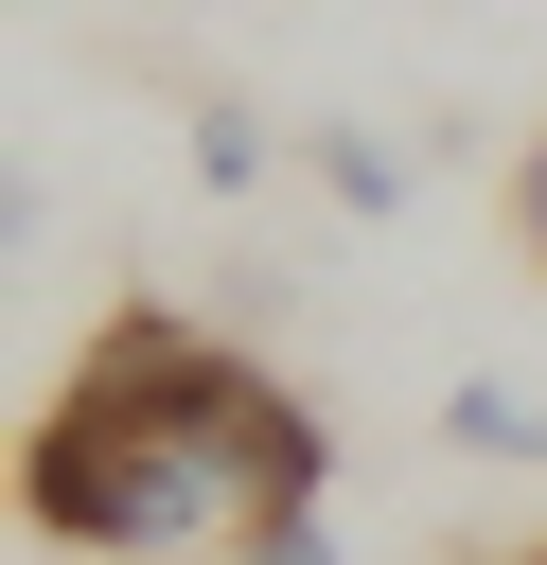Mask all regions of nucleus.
Wrapping results in <instances>:
<instances>
[{
  "label": "nucleus",
  "instance_id": "f257e3e1",
  "mask_svg": "<svg viewBox=\"0 0 547 565\" xmlns=\"http://www.w3.org/2000/svg\"><path fill=\"white\" fill-rule=\"evenodd\" d=\"M300 494H335V441L300 424V388L247 335L159 318V300H124L18 441V512L88 565H194V547L247 565V530Z\"/></svg>",
  "mask_w": 547,
  "mask_h": 565
},
{
  "label": "nucleus",
  "instance_id": "f03ea898",
  "mask_svg": "<svg viewBox=\"0 0 547 565\" xmlns=\"http://www.w3.org/2000/svg\"><path fill=\"white\" fill-rule=\"evenodd\" d=\"M300 194L335 212V230H406L423 194H441V124H300Z\"/></svg>",
  "mask_w": 547,
  "mask_h": 565
},
{
  "label": "nucleus",
  "instance_id": "7ed1b4c3",
  "mask_svg": "<svg viewBox=\"0 0 547 565\" xmlns=\"http://www.w3.org/2000/svg\"><path fill=\"white\" fill-rule=\"evenodd\" d=\"M282 159H300V141H282V124L247 106V88H194V106H176V177H194L212 212H247V194H265Z\"/></svg>",
  "mask_w": 547,
  "mask_h": 565
},
{
  "label": "nucleus",
  "instance_id": "20e7f679",
  "mask_svg": "<svg viewBox=\"0 0 547 565\" xmlns=\"http://www.w3.org/2000/svg\"><path fill=\"white\" fill-rule=\"evenodd\" d=\"M441 459H512V477H529V459H547V388H529V371H459V388H441Z\"/></svg>",
  "mask_w": 547,
  "mask_h": 565
},
{
  "label": "nucleus",
  "instance_id": "39448f33",
  "mask_svg": "<svg viewBox=\"0 0 547 565\" xmlns=\"http://www.w3.org/2000/svg\"><path fill=\"white\" fill-rule=\"evenodd\" d=\"M247 565H335V494H300V512H265V530H247Z\"/></svg>",
  "mask_w": 547,
  "mask_h": 565
},
{
  "label": "nucleus",
  "instance_id": "423d86ee",
  "mask_svg": "<svg viewBox=\"0 0 547 565\" xmlns=\"http://www.w3.org/2000/svg\"><path fill=\"white\" fill-rule=\"evenodd\" d=\"M512 230H529V265H547V141H529V177H512Z\"/></svg>",
  "mask_w": 547,
  "mask_h": 565
},
{
  "label": "nucleus",
  "instance_id": "0eeeda50",
  "mask_svg": "<svg viewBox=\"0 0 547 565\" xmlns=\"http://www.w3.org/2000/svg\"><path fill=\"white\" fill-rule=\"evenodd\" d=\"M529 565H547V547H529Z\"/></svg>",
  "mask_w": 547,
  "mask_h": 565
}]
</instances>
